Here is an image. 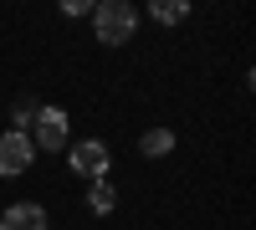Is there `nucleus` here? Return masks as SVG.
<instances>
[{"label": "nucleus", "instance_id": "7ed1b4c3", "mask_svg": "<svg viewBox=\"0 0 256 230\" xmlns=\"http://www.w3.org/2000/svg\"><path fill=\"white\" fill-rule=\"evenodd\" d=\"M72 133V123L62 108H41L36 123H31V149H46V154H62V143H67Z\"/></svg>", "mask_w": 256, "mask_h": 230}, {"label": "nucleus", "instance_id": "39448f33", "mask_svg": "<svg viewBox=\"0 0 256 230\" xmlns=\"http://www.w3.org/2000/svg\"><path fill=\"white\" fill-rule=\"evenodd\" d=\"M0 230H46V210L41 205H10L6 215H0Z\"/></svg>", "mask_w": 256, "mask_h": 230}, {"label": "nucleus", "instance_id": "9d476101", "mask_svg": "<svg viewBox=\"0 0 256 230\" xmlns=\"http://www.w3.org/2000/svg\"><path fill=\"white\" fill-rule=\"evenodd\" d=\"M62 10H67V15H92V0H67Z\"/></svg>", "mask_w": 256, "mask_h": 230}, {"label": "nucleus", "instance_id": "6e6552de", "mask_svg": "<svg viewBox=\"0 0 256 230\" xmlns=\"http://www.w3.org/2000/svg\"><path fill=\"white\" fill-rule=\"evenodd\" d=\"M138 149H144L148 159H164L169 149H174V133H169V128H148V133L138 138Z\"/></svg>", "mask_w": 256, "mask_h": 230}, {"label": "nucleus", "instance_id": "20e7f679", "mask_svg": "<svg viewBox=\"0 0 256 230\" xmlns=\"http://www.w3.org/2000/svg\"><path fill=\"white\" fill-rule=\"evenodd\" d=\"M31 159H36V149H31V138L26 133H0V179H16V174H26L31 169Z\"/></svg>", "mask_w": 256, "mask_h": 230}, {"label": "nucleus", "instance_id": "f03ea898", "mask_svg": "<svg viewBox=\"0 0 256 230\" xmlns=\"http://www.w3.org/2000/svg\"><path fill=\"white\" fill-rule=\"evenodd\" d=\"M67 164H72V174H82V179H108V169H113V154H108V143H98V138H82V143H72V154H67Z\"/></svg>", "mask_w": 256, "mask_h": 230}, {"label": "nucleus", "instance_id": "1a4fd4ad", "mask_svg": "<svg viewBox=\"0 0 256 230\" xmlns=\"http://www.w3.org/2000/svg\"><path fill=\"white\" fill-rule=\"evenodd\" d=\"M36 113H41V102H36V97H20V102H16V133H31Z\"/></svg>", "mask_w": 256, "mask_h": 230}, {"label": "nucleus", "instance_id": "f257e3e1", "mask_svg": "<svg viewBox=\"0 0 256 230\" xmlns=\"http://www.w3.org/2000/svg\"><path fill=\"white\" fill-rule=\"evenodd\" d=\"M92 31H98L102 46H123L138 31V10L128 0H102V5H92Z\"/></svg>", "mask_w": 256, "mask_h": 230}, {"label": "nucleus", "instance_id": "0eeeda50", "mask_svg": "<svg viewBox=\"0 0 256 230\" xmlns=\"http://www.w3.org/2000/svg\"><path fill=\"white\" fill-rule=\"evenodd\" d=\"M113 205H118V190H113L108 179H98L92 190H88V210L92 215H113Z\"/></svg>", "mask_w": 256, "mask_h": 230}, {"label": "nucleus", "instance_id": "423d86ee", "mask_svg": "<svg viewBox=\"0 0 256 230\" xmlns=\"http://www.w3.org/2000/svg\"><path fill=\"white\" fill-rule=\"evenodd\" d=\"M148 15H154L159 26H180V20L190 15V0H154V5H148Z\"/></svg>", "mask_w": 256, "mask_h": 230}]
</instances>
